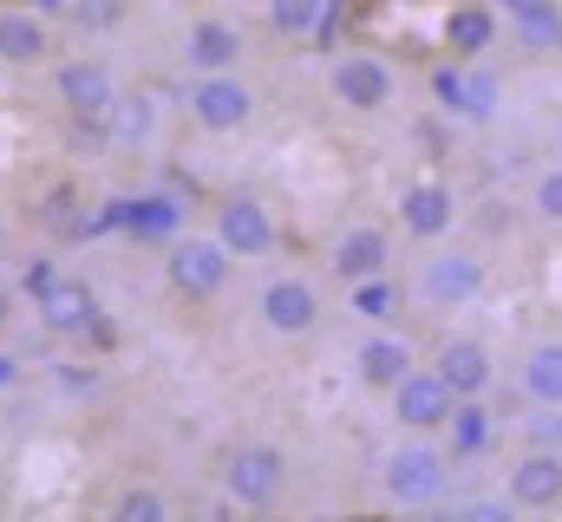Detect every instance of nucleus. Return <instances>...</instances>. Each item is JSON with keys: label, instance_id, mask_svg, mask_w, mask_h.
Returning <instances> with one entry per match:
<instances>
[{"label": "nucleus", "instance_id": "obj_36", "mask_svg": "<svg viewBox=\"0 0 562 522\" xmlns=\"http://www.w3.org/2000/svg\"><path fill=\"white\" fill-rule=\"evenodd\" d=\"M458 517L464 522H510L517 517V503H510V497H484V503H464Z\"/></svg>", "mask_w": 562, "mask_h": 522}, {"label": "nucleus", "instance_id": "obj_33", "mask_svg": "<svg viewBox=\"0 0 562 522\" xmlns=\"http://www.w3.org/2000/svg\"><path fill=\"white\" fill-rule=\"evenodd\" d=\"M72 20H79L86 33H112V26L125 20V0H72Z\"/></svg>", "mask_w": 562, "mask_h": 522}, {"label": "nucleus", "instance_id": "obj_11", "mask_svg": "<svg viewBox=\"0 0 562 522\" xmlns=\"http://www.w3.org/2000/svg\"><path fill=\"white\" fill-rule=\"evenodd\" d=\"M386 398H393V418H400L406 431H445V418H451V405H458V392L438 379V366H413Z\"/></svg>", "mask_w": 562, "mask_h": 522}, {"label": "nucleus", "instance_id": "obj_32", "mask_svg": "<svg viewBox=\"0 0 562 522\" xmlns=\"http://www.w3.org/2000/svg\"><path fill=\"white\" fill-rule=\"evenodd\" d=\"M530 209H537V216H543L550 229H562V163L537 177V190H530Z\"/></svg>", "mask_w": 562, "mask_h": 522}, {"label": "nucleus", "instance_id": "obj_18", "mask_svg": "<svg viewBox=\"0 0 562 522\" xmlns=\"http://www.w3.org/2000/svg\"><path fill=\"white\" fill-rule=\"evenodd\" d=\"M431 366H438V379L458 392V398H484L491 379H497V360H491V347H484V340H445Z\"/></svg>", "mask_w": 562, "mask_h": 522}, {"label": "nucleus", "instance_id": "obj_3", "mask_svg": "<svg viewBox=\"0 0 562 522\" xmlns=\"http://www.w3.org/2000/svg\"><path fill=\"white\" fill-rule=\"evenodd\" d=\"M183 112H190L196 130L229 137V130H243L249 118H256V92H249L236 72H196L190 92H183Z\"/></svg>", "mask_w": 562, "mask_h": 522}, {"label": "nucleus", "instance_id": "obj_5", "mask_svg": "<svg viewBox=\"0 0 562 522\" xmlns=\"http://www.w3.org/2000/svg\"><path fill=\"white\" fill-rule=\"evenodd\" d=\"M484 256L477 249H431L419 268V300L425 307H438V314H458V307H471L477 294H484Z\"/></svg>", "mask_w": 562, "mask_h": 522}, {"label": "nucleus", "instance_id": "obj_23", "mask_svg": "<svg viewBox=\"0 0 562 522\" xmlns=\"http://www.w3.org/2000/svg\"><path fill=\"white\" fill-rule=\"evenodd\" d=\"M40 229L59 236V242H86V196H79V183H53L40 196Z\"/></svg>", "mask_w": 562, "mask_h": 522}, {"label": "nucleus", "instance_id": "obj_1", "mask_svg": "<svg viewBox=\"0 0 562 522\" xmlns=\"http://www.w3.org/2000/svg\"><path fill=\"white\" fill-rule=\"evenodd\" d=\"M445 484H451V451L431 444V431H413L406 444H393V451L380 457V490H386L393 510H425V503H438Z\"/></svg>", "mask_w": 562, "mask_h": 522}, {"label": "nucleus", "instance_id": "obj_30", "mask_svg": "<svg viewBox=\"0 0 562 522\" xmlns=\"http://www.w3.org/2000/svg\"><path fill=\"white\" fill-rule=\"evenodd\" d=\"M524 444H557L562 451V405H537V398H530V411H524Z\"/></svg>", "mask_w": 562, "mask_h": 522}, {"label": "nucleus", "instance_id": "obj_12", "mask_svg": "<svg viewBox=\"0 0 562 522\" xmlns=\"http://www.w3.org/2000/svg\"><path fill=\"white\" fill-rule=\"evenodd\" d=\"M504 497H510L517 510H557L562 503V451L557 444H530V451L510 464Z\"/></svg>", "mask_w": 562, "mask_h": 522}, {"label": "nucleus", "instance_id": "obj_26", "mask_svg": "<svg viewBox=\"0 0 562 522\" xmlns=\"http://www.w3.org/2000/svg\"><path fill=\"white\" fill-rule=\"evenodd\" d=\"M347 307H353L360 320L386 327V320L400 314V287H393V274H367V281H347Z\"/></svg>", "mask_w": 562, "mask_h": 522}, {"label": "nucleus", "instance_id": "obj_7", "mask_svg": "<svg viewBox=\"0 0 562 522\" xmlns=\"http://www.w3.org/2000/svg\"><path fill=\"white\" fill-rule=\"evenodd\" d=\"M256 314H262V327L281 333V340H307V333L321 327V287H314L307 274H276V281L256 294Z\"/></svg>", "mask_w": 562, "mask_h": 522}, {"label": "nucleus", "instance_id": "obj_31", "mask_svg": "<svg viewBox=\"0 0 562 522\" xmlns=\"http://www.w3.org/2000/svg\"><path fill=\"white\" fill-rule=\"evenodd\" d=\"M431 99H438L445 112H464V59L431 66Z\"/></svg>", "mask_w": 562, "mask_h": 522}, {"label": "nucleus", "instance_id": "obj_8", "mask_svg": "<svg viewBox=\"0 0 562 522\" xmlns=\"http://www.w3.org/2000/svg\"><path fill=\"white\" fill-rule=\"evenodd\" d=\"M216 242H223L236 261H262L269 249H276V216H269V203L229 190V196L216 203Z\"/></svg>", "mask_w": 562, "mask_h": 522}, {"label": "nucleus", "instance_id": "obj_9", "mask_svg": "<svg viewBox=\"0 0 562 522\" xmlns=\"http://www.w3.org/2000/svg\"><path fill=\"white\" fill-rule=\"evenodd\" d=\"M53 99L66 105V118H105L112 99H119V79H112L105 59L79 53V59H66V66L53 72Z\"/></svg>", "mask_w": 562, "mask_h": 522}, {"label": "nucleus", "instance_id": "obj_21", "mask_svg": "<svg viewBox=\"0 0 562 522\" xmlns=\"http://www.w3.org/2000/svg\"><path fill=\"white\" fill-rule=\"evenodd\" d=\"M491 444H497V418L484 411V398H458L451 418H445V451H451V464H458V457H484Z\"/></svg>", "mask_w": 562, "mask_h": 522}, {"label": "nucleus", "instance_id": "obj_20", "mask_svg": "<svg viewBox=\"0 0 562 522\" xmlns=\"http://www.w3.org/2000/svg\"><path fill=\"white\" fill-rule=\"evenodd\" d=\"M53 53V26H46V13H33V7H7L0 13V66H40Z\"/></svg>", "mask_w": 562, "mask_h": 522}, {"label": "nucleus", "instance_id": "obj_42", "mask_svg": "<svg viewBox=\"0 0 562 522\" xmlns=\"http://www.w3.org/2000/svg\"><path fill=\"white\" fill-rule=\"evenodd\" d=\"M557 157H562V125H557Z\"/></svg>", "mask_w": 562, "mask_h": 522}, {"label": "nucleus", "instance_id": "obj_27", "mask_svg": "<svg viewBox=\"0 0 562 522\" xmlns=\"http://www.w3.org/2000/svg\"><path fill=\"white\" fill-rule=\"evenodd\" d=\"M269 26L281 39H314L327 26V0H269Z\"/></svg>", "mask_w": 562, "mask_h": 522}, {"label": "nucleus", "instance_id": "obj_40", "mask_svg": "<svg viewBox=\"0 0 562 522\" xmlns=\"http://www.w3.org/2000/svg\"><path fill=\"white\" fill-rule=\"evenodd\" d=\"M497 7H504V20H510V13H524V7H530V0H497Z\"/></svg>", "mask_w": 562, "mask_h": 522}, {"label": "nucleus", "instance_id": "obj_10", "mask_svg": "<svg viewBox=\"0 0 562 522\" xmlns=\"http://www.w3.org/2000/svg\"><path fill=\"white\" fill-rule=\"evenodd\" d=\"M33 320H40V333H46V340H86V333L99 327V294H92L86 281L59 274V281L33 300Z\"/></svg>", "mask_w": 562, "mask_h": 522}, {"label": "nucleus", "instance_id": "obj_13", "mask_svg": "<svg viewBox=\"0 0 562 522\" xmlns=\"http://www.w3.org/2000/svg\"><path fill=\"white\" fill-rule=\"evenodd\" d=\"M451 223H458V196H451V183H406L400 190V229L413 236V242H445L451 236Z\"/></svg>", "mask_w": 562, "mask_h": 522}, {"label": "nucleus", "instance_id": "obj_28", "mask_svg": "<svg viewBox=\"0 0 562 522\" xmlns=\"http://www.w3.org/2000/svg\"><path fill=\"white\" fill-rule=\"evenodd\" d=\"M497 99H504V86H497V72H464V112L458 118H471V125H491L497 118Z\"/></svg>", "mask_w": 562, "mask_h": 522}, {"label": "nucleus", "instance_id": "obj_2", "mask_svg": "<svg viewBox=\"0 0 562 522\" xmlns=\"http://www.w3.org/2000/svg\"><path fill=\"white\" fill-rule=\"evenodd\" d=\"M229 268H236V256L216 236H170L164 242V281L177 300H216L229 287Z\"/></svg>", "mask_w": 562, "mask_h": 522}, {"label": "nucleus", "instance_id": "obj_35", "mask_svg": "<svg viewBox=\"0 0 562 522\" xmlns=\"http://www.w3.org/2000/svg\"><path fill=\"white\" fill-rule=\"evenodd\" d=\"M53 379L72 392V398H79V392H99V373H92V366H79V360H53Z\"/></svg>", "mask_w": 562, "mask_h": 522}, {"label": "nucleus", "instance_id": "obj_4", "mask_svg": "<svg viewBox=\"0 0 562 522\" xmlns=\"http://www.w3.org/2000/svg\"><path fill=\"white\" fill-rule=\"evenodd\" d=\"M223 490H229L236 510H276L281 490H288V457L276 444H236L229 470H223Z\"/></svg>", "mask_w": 562, "mask_h": 522}, {"label": "nucleus", "instance_id": "obj_39", "mask_svg": "<svg viewBox=\"0 0 562 522\" xmlns=\"http://www.w3.org/2000/svg\"><path fill=\"white\" fill-rule=\"evenodd\" d=\"M13 373H20V360H7V353H0V386H7Z\"/></svg>", "mask_w": 562, "mask_h": 522}, {"label": "nucleus", "instance_id": "obj_17", "mask_svg": "<svg viewBox=\"0 0 562 522\" xmlns=\"http://www.w3.org/2000/svg\"><path fill=\"white\" fill-rule=\"evenodd\" d=\"M334 274L340 281H367V274H386V261H393V236L380 229V223H353V229H340L334 236Z\"/></svg>", "mask_w": 562, "mask_h": 522}, {"label": "nucleus", "instance_id": "obj_22", "mask_svg": "<svg viewBox=\"0 0 562 522\" xmlns=\"http://www.w3.org/2000/svg\"><path fill=\"white\" fill-rule=\"evenodd\" d=\"M105 130H112V150H144V144H150V130H157V99H150V92L112 99Z\"/></svg>", "mask_w": 562, "mask_h": 522}, {"label": "nucleus", "instance_id": "obj_34", "mask_svg": "<svg viewBox=\"0 0 562 522\" xmlns=\"http://www.w3.org/2000/svg\"><path fill=\"white\" fill-rule=\"evenodd\" d=\"M53 281H59V261H53V256L20 261V294H26V300H40V294H46Z\"/></svg>", "mask_w": 562, "mask_h": 522}, {"label": "nucleus", "instance_id": "obj_25", "mask_svg": "<svg viewBox=\"0 0 562 522\" xmlns=\"http://www.w3.org/2000/svg\"><path fill=\"white\" fill-rule=\"evenodd\" d=\"M517 379H524V392H530L537 405H562V340H537V347L524 353Z\"/></svg>", "mask_w": 562, "mask_h": 522}, {"label": "nucleus", "instance_id": "obj_37", "mask_svg": "<svg viewBox=\"0 0 562 522\" xmlns=\"http://www.w3.org/2000/svg\"><path fill=\"white\" fill-rule=\"evenodd\" d=\"M33 13H46V20H53V13H72V0H33Z\"/></svg>", "mask_w": 562, "mask_h": 522}, {"label": "nucleus", "instance_id": "obj_6", "mask_svg": "<svg viewBox=\"0 0 562 522\" xmlns=\"http://www.w3.org/2000/svg\"><path fill=\"white\" fill-rule=\"evenodd\" d=\"M393 66L380 59V53H340L334 59V72H327V92L347 105V112H360V118H373V112H386L393 105Z\"/></svg>", "mask_w": 562, "mask_h": 522}, {"label": "nucleus", "instance_id": "obj_41", "mask_svg": "<svg viewBox=\"0 0 562 522\" xmlns=\"http://www.w3.org/2000/svg\"><path fill=\"white\" fill-rule=\"evenodd\" d=\"M0 261H7V223H0Z\"/></svg>", "mask_w": 562, "mask_h": 522}, {"label": "nucleus", "instance_id": "obj_29", "mask_svg": "<svg viewBox=\"0 0 562 522\" xmlns=\"http://www.w3.org/2000/svg\"><path fill=\"white\" fill-rule=\"evenodd\" d=\"M112 522H164V497L144 490V484H132V490L112 497Z\"/></svg>", "mask_w": 562, "mask_h": 522}, {"label": "nucleus", "instance_id": "obj_15", "mask_svg": "<svg viewBox=\"0 0 562 522\" xmlns=\"http://www.w3.org/2000/svg\"><path fill=\"white\" fill-rule=\"evenodd\" d=\"M112 209H119V229H125L132 242H170V236H183V203L164 196V190L112 196Z\"/></svg>", "mask_w": 562, "mask_h": 522}, {"label": "nucleus", "instance_id": "obj_19", "mask_svg": "<svg viewBox=\"0 0 562 522\" xmlns=\"http://www.w3.org/2000/svg\"><path fill=\"white\" fill-rule=\"evenodd\" d=\"M353 366H360V386L393 392L413 366H419V353H413V340H406V333H373V340H360Z\"/></svg>", "mask_w": 562, "mask_h": 522}, {"label": "nucleus", "instance_id": "obj_14", "mask_svg": "<svg viewBox=\"0 0 562 522\" xmlns=\"http://www.w3.org/2000/svg\"><path fill=\"white\" fill-rule=\"evenodd\" d=\"M243 53H249V39H243L236 20H196L183 33V66L190 72H236Z\"/></svg>", "mask_w": 562, "mask_h": 522}, {"label": "nucleus", "instance_id": "obj_38", "mask_svg": "<svg viewBox=\"0 0 562 522\" xmlns=\"http://www.w3.org/2000/svg\"><path fill=\"white\" fill-rule=\"evenodd\" d=\"M7 320H13V294L0 287V333H7Z\"/></svg>", "mask_w": 562, "mask_h": 522}, {"label": "nucleus", "instance_id": "obj_16", "mask_svg": "<svg viewBox=\"0 0 562 522\" xmlns=\"http://www.w3.org/2000/svg\"><path fill=\"white\" fill-rule=\"evenodd\" d=\"M438 39H445V53H451V59L477 66V59L497 46V7H484V0H458V7L445 13Z\"/></svg>", "mask_w": 562, "mask_h": 522}, {"label": "nucleus", "instance_id": "obj_24", "mask_svg": "<svg viewBox=\"0 0 562 522\" xmlns=\"http://www.w3.org/2000/svg\"><path fill=\"white\" fill-rule=\"evenodd\" d=\"M510 33L524 53H562V0H530L524 13H510Z\"/></svg>", "mask_w": 562, "mask_h": 522}]
</instances>
